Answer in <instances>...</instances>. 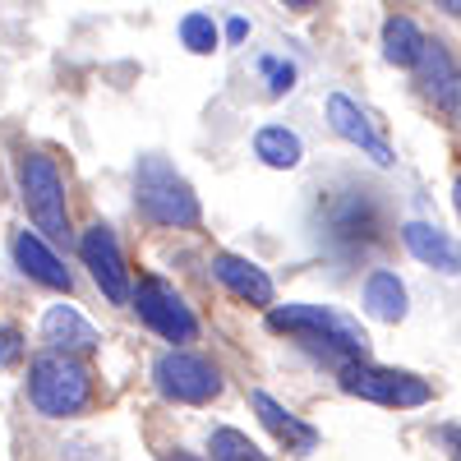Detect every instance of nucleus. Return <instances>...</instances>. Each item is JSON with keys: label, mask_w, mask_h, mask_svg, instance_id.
<instances>
[{"label": "nucleus", "mask_w": 461, "mask_h": 461, "mask_svg": "<svg viewBox=\"0 0 461 461\" xmlns=\"http://www.w3.org/2000/svg\"><path fill=\"white\" fill-rule=\"evenodd\" d=\"M267 328L310 341V346H319V351H328V356H341V365L346 360H365V351H369L365 328L351 314L332 310V304H273V310H267Z\"/></svg>", "instance_id": "1"}, {"label": "nucleus", "mask_w": 461, "mask_h": 461, "mask_svg": "<svg viewBox=\"0 0 461 461\" xmlns=\"http://www.w3.org/2000/svg\"><path fill=\"white\" fill-rule=\"evenodd\" d=\"M28 402L47 420H69L93 402V369L79 356L47 351L28 365Z\"/></svg>", "instance_id": "2"}, {"label": "nucleus", "mask_w": 461, "mask_h": 461, "mask_svg": "<svg viewBox=\"0 0 461 461\" xmlns=\"http://www.w3.org/2000/svg\"><path fill=\"white\" fill-rule=\"evenodd\" d=\"M134 199L148 221L158 226H199L203 208L199 194L189 189V180L167 162V158H139L134 167Z\"/></svg>", "instance_id": "3"}, {"label": "nucleus", "mask_w": 461, "mask_h": 461, "mask_svg": "<svg viewBox=\"0 0 461 461\" xmlns=\"http://www.w3.org/2000/svg\"><path fill=\"white\" fill-rule=\"evenodd\" d=\"M19 194H23V208H28L32 226L42 230V236H51V240L69 236L65 180H60L51 158H42V152H23L19 158Z\"/></svg>", "instance_id": "4"}, {"label": "nucleus", "mask_w": 461, "mask_h": 461, "mask_svg": "<svg viewBox=\"0 0 461 461\" xmlns=\"http://www.w3.org/2000/svg\"><path fill=\"white\" fill-rule=\"evenodd\" d=\"M341 393H351L360 402H378V406H425L429 383L415 374H402V369H378L369 360H346L341 365Z\"/></svg>", "instance_id": "5"}, {"label": "nucleus", "mask_w": 461, "mask_h": 461, "mask_svg": "<svg viewBox=\"0 0 461 461\" xmlns=\"http://www.w3.org/2000/svg\"><path fill=\"white\" fill-rule=\"evenodd\" d=\"M152 383H158L162 397L185 406H203L221 393V374L203 356H189V351H167L152 360Z\"/></svg>", "instance_id": "6"}, {"label": "nucleus", "mask_w": 461, "mask_h": 461, "mask_svg": "<svg viewBox=\"0 0 461 461\" xmlns=\"http://www.w3.org/2000/svg\"><path fill=\"white\" fill-rule=\"evenodd\" d=\"M134 310H139V319L158 332V337H167V341H194L199 337V319H194V310L180 300V291L171 286V282H162V277H143L139 286H134Z\"/></svg>", "instance_id": "7"}, {"label": "nucleus", "mask_w": 461, "mask_h": 461, "mask_svg": "<svg viewBox=\"0 0 461 461\" xmlns=\"http://www.w3.org/2000/svg\"><path fill=\"white\" fill-rule=\"evenodd\" d=\"M79 254L88 263L93 282L102 286V295L111 304H130L134 300V286H130V273H125V258H121V240H115L111 226H88L84 240H79Z\"/></svg>", "instance_id": "8"}, {"label": "nucleus", "mask_w": 461, "mask_h": 461, "mask_svg": "<svg viewBox=\"0 0 461 461\" xmlns=\"http://www.w3.org/2000/svg\"><path fill=\"white\" fill-rule=\"evenodd\" d=\"M328 125H332L346 143H351V148H360L374 167H393V162H397L393 148H388V139L378 134L374 115H369L360 102H351L346 93H332V97H328Z\"/></svg>", "instance_id": "9"}, {"label": "nucleus", "mask_w": 461, "mask_h": 461, "mask_svg": "<svg viewBox=\"0 0 461 461\" xmlns=\"http://www.w3.org/2000/svg\"><path fill=\"white\" fill-rule=\"evenodd\" d=\"M212 277L245 304H258V310L273 304V277L240 254H212Z\"/></svg>", "instance_id": "10"}, {"label": "nucleus", "mask_w": 461, "mask_h": 461, "mask_svg": "<svg viewBox=\"0 0 461 461\" xmlns=\"http://www.w3.org/2000/svg\"><path fill=\"white\" fill-rule=\"evenodd\" d=\"M14 263H19L23 277L42 282V286H51V291H65V295H69V286H74L69 267L51 254V245H47L42 236H32V230H19V236H14Z\"/></svg>", "instance_id": "11"}, {"label": "nucleus", "mask_w": 461, "mask_h": 461, "mask_svg": "<svg viewBox=\"0 0 461 461\" xmlns=\"http://www.w3.org/2000/svg\"><path fill=\"white\" fill-rule=\"evenodd\" d=\"M42 341H51V351L84 356V351H97V328L74 304H51L42 314Z\"/></svg>", "instance_id": "12"}, {"label": "nucleus", "mask_w": 461, "mask_h": 461, "mask_svg": "<svg viewBox=\"0 0 461 461\" xmlns=\"http://www.w3.org/2000/svg\"><path fill=\"white\" fill-rule=\"evenodd\" d=\"M420 84L434 97V106L461 111V69H456V60L447 56L443 42H429L425 56H420Z\"/></svg>", "instance_id": "13"}, {"label": "nucleus", "mask_w": 461, "mask_h": 461, "mask_svg": "<svg viewBox=\"0 0 461 461\" xmlns=\"http://www.w3.org/2000/svg\"><path fill=\"white\" fill-rule=\"evenodd\" d=\"M402 240H406V249L420 263L438 267V273H461V245L447 236V230H438L429 221H406L402 226Z\"/></svg>", "instance_id": "14"}, {"label": "nucleus", "mask_w": 461, "mask_h": 461, "mask_svg": "<svg viewBox=\"0 0 461 461\" xmlns=\"http://www.w3.org/2000/svg\"><path fill=\"white\" fill-rule=\"evenodd\" d=\"M249 406H254V415H258L263 425L273 429V434H277V438H282L286 447H300V452H310V447L319 443V434H314L310 425H304V420H295V415H291L286 406H277V402L267 397V393H258V388H254V393H249Z\"/></svg>", "instance_id": "15"}, {"label": "nucleus", "mask_w": 461, "mask_h": 461, "mask_svg": "<svg viewBox=\"0 0 461 461\" xmlns=\"http://www.w3.org/2000/svg\"><path fill=\"white\" fill-rule=\"evenodd\" d=\"M425 47H429V37L420 32L406 14H393L388 23H383V60H388V65L411 69V65H420Z\"/></svg>", "instance_id": "16"}, {"label": "nucleus", "mask_w": 461, "mask_h": 461, "mask_svg": "<svg viewBox=\"0 0 461 461\" xmlns=\"http://www.w3.org/2000/svg\"><path fill=\"white\" fill-rule=\"evenodd\" d=\"M365 310L378 323H402L406 319V286L397 282V273H369V282H365Z\"/></svg>", "instance_id": "17"}, {"label": "nucleus", "mask_w": 461, "mask_h": 461, "mask_svg": "<svg viewBox=\"0 0 461 461\" xmlns=\"http://www.w3.org/2000/svg\"><path fill=\"white\" fill-rule=\"evenodd\" d=\"M254 152H258L267 167L291 171V167H300V158H304V143H300V134L286 130V125H263V130L254 134Z\"/></svg>", "instance_id": "18"}, {"label": "nucleus", "mask_w": 461, "mask_h": 461, "mask_svg": "<svg viewBox=\"0 0 461 461\" xmlns=\"http://www.w3.org/2000/svg\"><path fill=\"white\" fill-rule=\"evenodd\" d=\"M208 452L212 461H267V452H258V443L240 429H212Z\"/></svg>", "instance_id": "19"}, {"label": "nucleus", "mask_w": 461, "mask_h": 461, "mask_svg": "<svg viewBox=\"0 0 461 461\" xmlns=\"http://www.w3.org/2000/svg\"><path fill=\"white\" fill-rule=\"evenodd\" d=\"M180 42L194 51V56L217 51V23H212L208 14H185V19H180Z\"/></svg>", "instance_id": "20"}, {"label": "nucleus", "mask_w": 461, "mask_h": 461, "mask_svg": "<svg viewBox=\"0 0 461 461\" xmlns=\"http://www.w3.org/2000/svg\"><path fill=\"white\" fill-rule=\"evenodd\" d=\"M258 69L267 74V93H273V97H282V93H291V88H295V65L263 56V60H258Z\"/></svg>", "instance_id": "21"}, {"label": "nucleus", "mask_w": 461, "mask_h": 461, "mask_svg": "<svg viewBox=\"0 0 461 461\" xmlns=\"http://www.w3.org/2000/svg\"><path fill=\"white\" fill-rule=\"evenodd\" d=\"M19 356H23V337H19V328H0V369H10V365H19Z\"/></svg>", "instance_id": "22"}, {"label": "nucleus", "mask_w": 461, "mask_h": 461, "mask_svg": "<svg viewBox=\"0 0 461 461\" xmlns=\"http://www.w3.org/2000/svg\"><path fill=\"white\" fill-rule=\"evenodd\" d=\"M245 32H249L245 19H230V23H226V37H230V42H245Z\"/></svg>", "instance_id": "23"}, {"label": "nucleus", "mask_w": 461, "mask_h": 461, "mask_svg": "<svg viewBox=\"0 0 461 461\" xmlns=\"http://www.w3.org/2000/svg\"><path fill=\"white\" fill-rule=\"evenodd\" d=\"M434 5H438L443 14H456V19H461V0H434Z\"/></svg>", "instance_id": "24"}, {"label": "nucleus", "mask_w": 461, "mask_h": 461, "mask_svg": "<svg viewBox=\"0 0 461 461\" xmlns=\"http://www.w3.org/2000/svg\"><path fill=\"white\" fill-rule=\"evenodd\" d=\"M286 5H291V10H314L319 0H286Z\"/></svg>", "instance_id": "25"}, {"label": "nucleus", "mask_w": 461, "mask_h": 461, "mask_svg": "<svg viewBox=\"0 0 461 461\" xmlns=\"http://www.w3.org/2000/svg\"><path fill=\"white\" fill-rule=\"evenodd\" d=\"M452 199H456V212H461V171H456V189H452Z\"/></svg>", "instance_id": "26"}, {"label": "nucleus", "mask_w": 461, "mask_h": 461, "mask_svg": "<svg viewBox=\"0 0 461 461\" xmlns=\"http://www.w3.org/2000/svg\"><path fill=\"white\" fill-rule=\"evenodd\" d=\"M180 461H189V456H180Z\"/></svg>", "instance_id": "27"}]
</instances>
